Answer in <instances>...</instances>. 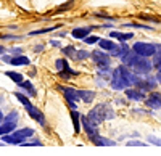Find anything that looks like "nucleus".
I'll return each instance as SVG.
<instances>
[{
    "label": "nucleus",
    "mask_w": 161,
    "mask_h": 156,
    "mask_svg": "<svg viewBox=\"0 0 161 156\" xmlns=\"http://www.w3.org/2000/svg\"><path fill=\"white\" fill-rule=\"evenodd\" d=\"M98 45H100V48H102V50L108 51V53H111V51L118 47V44H116V42H113L111 39H100Z\"/></svg>",
    "instance_id": "obj_17"
},
{
    "label": "nucleus",
    "mask_w": 161,
    "mask_h": 156,
    "mask_svg": "<svg viewBox=\"0 0 161 156\" xmlns=\"http://www.w3.org/2000/svg\"><path fill=\"white\" fill-rule=\"evenodd\" d=\"M19 87L24 90L26 94H28L29 97H36L37 95V90H36V87L32 85V82H29V81H23L21 84H19Z\"/></svg>",
    "instance_id": "obj_18"
},
{
    "label": "nucleus",
    "mask_w": 161,
    "mask_h": 156,
    "mask_svg": "<svg viewBox=\"0 0 161 156\" xmlns=\"http://www.w3.org/2000/svg\"><path fill=\"white\" fill-rule=\"evenodd\" d=\"M87 118H89V121H90L92 124L98 126V124H102V122L106 121V119L114 118V111L111 110L110 105H105V103H102V105H97L95 108H92V110L89 111Z\"/></svg>",
    "instance_id": "obj_2"
},
{
    "label": "nucleus",
    "mask_w": 161,
    "mask_h": 156,
    "mask_svg": "<svg viewBox=\"0 0 161 156\" xmlns=\"http://www.w3.org/2000/svg\"><path fill=\"white\" fill-rule=\"evenodd\" d=\"M89 56H90V53H89V51H86V50H77L76 60H86V58H89Z\"/></svg>",
    "instance_id": "obj_29"
},
{
    "label": "nucleus",
    "mask_w": 161,
    "mask_h": 156,
    "mask_svg": "<svg viewBox=\"0 0 161 156\" xmlns=\"http://www.w3.org/2000/svg\"><path fill=\"white\" fill-rule=\"evenodd\" d=\"M24 110L28 111V114L31 116V118L36 121V122H39L40 126H45V116H44V113L40 111L39 108H36L32 103H29V105H26L24 106Z\"/></svg>",
    "instance_id": "obj_8"
},
{
    "label": "nucleus",
    "mask_w": 161,
    "mask_h": 156,
    "mask_svg": "<svg viewBox=\"0 0 161 156\" xmlns=\"http://www.w3.org/2000/svg\"><path fill=\"white\" fill-rule=\"evenodd\" d=\"M8 63L11 66H28V64H31V60L24 55H11Z\"/></svg>",
    "instance_id": "obj_14"
},
{
    "label": "nucleus",
    "mask_w": 161,
    "mask_h": 156,
    "mask_svg": "<svg viewBox=\"0 0 161 156\" xmlns=\"http://www.w3.org/2000/svg\"><path fill=\"white\" fill-rule=\"evenodd\" d=\"M145 105L152 110H161V92H152L145 98Z\"/></svg>",
    "instance_id": "obj_11"
},
{
    "label": "nucleus",
    "mask_w": 161,
    "mask_h": 156,
    "mask_svg": "<svg viewBox=\"0 0 161 156\" xmlns=\"http://www.w3.org/2000/svg\"><path fill=\"white\" fill-rule=\"evenodd\" d=\"M60 26H52V28H45V29H37V31H32V32H29V35H40V34H47V32H50V31H55V29H58Z\"/></svg>",
    "instance_id": "obj_24"
},
{
    "label": "nucleus",
    "mask_w": 161,
    "mask_h": 156,
    "mask_svg": "<svg viewBox=\"0 0 161 156\" xmlns=\"http://www.w3.org/2000/svg\"><path fill=\"white\" fill-rule=\"evenodd\" d=\"M127 147H147V143L139 142V140H130V142H127Z\"/></svg>",
    "instance_id": "obj_30"
},
{
    "label": "nucleus",
    "mask_w": 161,
    "mask_h": 156,
    "mask_svg": "<svg viewBox=\"0 0 161 156\" xmlns=\"http://www.w3.org/2000/svg\"><path fill=\"white\" fill-rule=\"evenodd\" d=\"M110 37L111 39H118L119 42H127L130 40V39L134 37L132 32H121V31H111L110 32Z\"/></svg>",
    "instance_id": "obj_16"
},
{
    "label": "nucleus",
    "mask_w": 161,
    "mask_h": 156,
    "mask_svg": "<svg viewBox=\"0 0 161 156\" xmlns=\"http://www.w3.org/2000/svg\"><path fill=\"white\" fill-rule=\"evenodd\" d=\"M158 85V79L156 77H150V76H143V77H140V81L137 82V89H140V90H143V92L147 94V92H153L155 90V87Z\"/></svg>",
    "instance_id": "obj_7"
},
{
    "label": "nucleus",
    "mask_w": 161,
    "mask_h": 156,
    "mask_svg": "<svg viewBox=\"0 0 161 156\" xmlns=\"http://www.w3.org/2000/svg\"><path fill=\"white\" fill-rule=\"evenodd\" d=\"M90 58L93 60V63L97 64L98 68H110V63H111V56L108 51L105 50H93L90 53Z\"/></svg>",
    "instance_id": "obj_6"
},
{
    "label": "nucleus",
    "mask_w": 161,
    "mask_h": 156,
    "mask_svg": "<svg viewBox=\"0 0 161 156\" xmlns=\"http://www.w3.org/2000/svg\"><path fill=\"white\" fill-rule=\"evenodd\" d=\"M147 94L143 92V90H140V89H137V87H130V89H127L126 90V97L129 98V100H134V101H143L147 97H145Z\"/></svg>",
    "instance_id": "obj_12"
},
{
    "label": "nucleus",
    "mask_w": 161,
    "mask_h": 156,
    "mask_svg": "<svg viewBox=\"0 0 161 156\" xmlns=\"http://www.w3.org/2000/svg\"><path fill=\"white\" fill-rule=\"evenodd\" d=\"M61 51H63V53L66 55V56H68V58H74L76 60V55H77V50L73 47V45H68V47H63L61 48Z\"/></svg>",
    "instance_id": "obj_23"
},
{
    "label": "nucleus",
    "mask_w": 161,
    "mask_h": 156,
    "mask_svg": "<svg viewBox=\"0 0 161 156\" xmlns=\"http://www.w3.org/2000/svg\"><path fill=\"white\" fill-rule=\"evenodd\" d=\"M92 29H93L92 26H86V28H76V29L71 31V35H73L74 39H77V40H84V39H87V37L90 35Z\"/></svg>",
    "instance_id": "obj_13"
},
{
    "label": "nucleus",
    "mask_w": 161,
    "mask_h": 156,
    "mask_svg": "<svg viewBox=\"0 0 161 156\" xmlns=\"http://www.w3.org/2000/svg\"><path fill=\"white\" fill-rule=\"evenodd\" d=\"M132 50L136 51V53L139 56H145V58H148V56H155L158 51L161 50V45L158 44H150V42H136L132 45Z\"/></svg>",
    "instance_id": "obj_4"
},
{
    "label": "nucleus",
    "mask_w": 161,
    "mask_h": 156,
    "mask_svg": "<svg viewBox=\"0 0 161 156\" xmlns=\"http://www.w3.org/2000/svg\"><path fill=\"white\" fill-rule=\"evenodd\" d=\"M153 69V63L148 60V58H145V56H139L137 61L134 63V66L130 68V71H134L137 76L143 77V76H148Z\"/></svg>",
    "instance_id": "obj_5"
},
{
    "label": "nucleus",
    "mask_w": 161,
    "mask_h": 156,
    "mask_svg": "<svg viewBox=\"0 0 161 156\" xmlns=\"http://www.w3.org/2000/svg\"><path fill=\"white\" fill-rule=\"evenodd\" d=\"M90 142H92L95 147H114V145H116V142H113V140H110V138H105V137H102L100 134H98L97 137L90 138Z\"/></svg>",
    "instance_id": "obj_15"
},
{
    "label": "nucleus",
    "mask_w": 161,
    "mask_h": 156,
    "mask_svg": "<svg viewBox=\"0 0 161 156\" xmlns=\"http://www.w3.org/2000/svg\"><path fill=\"white\" fill-rule=\"evenodd\" d=\"M152 63H153V68H155V69L161 71V50L153 56V61H152Z\"/></svg>",
    "instance_id": "obj_25"
},
{
    "label": "nucleus",
    "mask_w": 161,
    "mask_h": 156,
    "mask_svg": "<svg viewBox=\"0 0 161 156\" xmlns=\"http://www.w3.org/2000/svg\"><path fill=\"white\" fill-rule=\"evenodd\" d=\"M10 51H11L13 55H23V53H21V48H11Z\"/></svg>",
    "instance_id": "obj_33"
},
{
    "label": "nucleus",
    "mask_w": 161,
    "mask_h": 156,
    "mask_svg": "<svg viewBox=\"0 0 161 156\" xmlns=\"http://www.w3.org/2000/svg\"><path fill=\"white\" fill-rule=\"evenodd\" d=\"M50 44H52V45H53V47H58V42H57V40H52V42H50Z\"/></svg>",
    "instance_id": "obj_37"
},
{
    "label": "nucleus",
    "mask_w": 161,
    "mask_h": 156,
    "mask_svg": "<svg viewBox=\"0 0 161 156\" xmlns=\"http://www.w3.org/2000/svg\"><path fill=\"white\" fill-rule=\"evenodd\" d=\"M34 135V129L31 127H23V129H16V131H13L11 134L8 135H3L2 137V142L5 143H10V145H23L26 143L31 137Z\"/></svg>",
    "instance_id": "obj_3"
},
{
    "label": "nucleus",
    "mask_w": 161,
    "mask_h": 156,
    "mask_svg": "<svg viewBox=\"0 0 161 156\" xmlns=\"http://www.w3.org/2000/svg\"><path fill=\"white\" fill-rule=\"evenodd\" d=\"M124 26H127V28H139V29H152L150 26H145V24H139V23H126Z\"/></svg>",
    "instance_id": "obj_28"
},
{
    "label": "nucleus",
    "mask_w": 161,
    "mask_h": 156,
    "mask_svg": "<svg viewBox=\"0 0 161 156\" xmlns=\"http://www.w3.org/2000/svg\"><path fill=\"white\" fill-rule=\"evenodd\" d=\"M139 81H140V76H137L124 64H121L116 69H113L110 85L114 90H127L130 87H136Z\"/></svg>",
    "instance_id": "obj_1"
},
{
    "label": "nucleus",
    "mask_w": 161,
    "mask_h": 156,
    "mask_svg": "<svg viewBox=\"0 0 161 156\" xmlns=\"http://www.w3.org/2000/svg\"><path fill=\"white\" fill-rule=\"evenodd\" d=\"M79 95H80V100L84 103H90L95 98V92H93V90H79Z\"/></svg>",
    "instance_id": "obj_20"
},
{
    "label": "nucleus",
    "mask_w": 161,
    "mask_h": 156,
    "mask_svg": "<svg viewBox=\"0 0 161 156\" xmlns=\"http://www.w3.org/2000/svg\"><path fill=\"white\" fill-rule=\"evenodd\" d=\"M58 74L63 77V79H69L71 76H77L79 73H77V71H73L71 68H68V69H64V71H61V73H58Z\"/></svg>",
    "instance_id": "obj_26"
},
{
    "label": "nucleus",
    "mask_w": 161,
    "mask_h": 156,
    "mask_svg": "<svg viewBox=\"0 0 161 156\" xmlns=\"http://www.w3.org/2000/svg\"><path fill=\"white\" fill-rule=\"evenodd\" d=\"M3 51H5V47H3V45H0V53H3Z\"/></svg>",
    "instance_id": "obj_38"
},
{
    "label": "nucleus",
    "mask_w": 161,
    "mask_h": 156,
    "mask_svg": "<svg viewBox=\"0 0 161 156\" xmlns=\"http://www.w3.org/2000/svg\"><path fill=\"white\" fill-rule=\"evenodd\" d=\"M84 42L87 45H93V44H98L100 42V37L98 35H89L87 39H84Z\"/></svg>",
    "instance_id": "obj_27"
},
{
    "label": "nucleus",
    "mask_w": 161,
    "mask_h": 156,
    "mask_svg": "<svg viewBox=\"0 0 161 156\" xmlns=\"http://www.w3.org/2000/svg\"><path fill=\"white\" fill-rule=\"evenodd\" d=\"M73 5H74V0H71V2H68V3H64V5H61V7H58L57 13H60V11H64L66 8H71Z\"/></svg>",
    "instance_id": "obj_32"
},
{
    "label": "nucleus",
    "mask_w": 161,
    "mask_h": 156,
    "mask_svg": "<svg viewBox=\"0 0 161 156\" xmlns=\"http://www.w3.org/2000/svg\"><path fill=\"white\" fill-rule=\"evenodd\" d=\"M58 90H61L66 101H79L80 100V95H79V90L77 89H73V87H64V85H58Z\"/></svg>",
    "instance_id": "obj_10"
},
{
    "label": "nucleus",
    "mask_w": 161,
    "mask_h": 156,
    "mask_svg": "<svg viewBox=\"0 0 161 156\" xmlns=\"http://www.w3.org/2000/svg\"><path fill=\"white\" fill-rule=\"evenodd\" d=\"M5 74H7V77H10V79L15 82V84H18V85L24 81V77H23L21 73H16V71H7Z\"/></svg>",
    "instance_id": "obj_21"
},
{
    "label": "nucleus",
    "mask_w": 161,
    "mask_h": 156,
    "mask_svg": "<svg viewBox=\"0 0 161 156\" xmlns=\"http://www.w3.org/2000/svg\"><path fill=\"white\" fill-rule=\"evenodd\" d=\"M71 119H73V126H74V134L80 132V113L73 110L71 111Z\"/></svg>",
    "instance_id": "obj_19"
},
{
    "label": "nucleus",
    "mask_w": 161,
    "mask_h": 156,
    "mask_svg": "<svg viewBox=\"0 0 161 156\" xmlns=\"http://www.w3.org/2000/svg\"><path fill=\"white\" fill-rule=\"evenodd\" d=\"M148 142H150V143H153V145H156V147H161V138H158L155 135H150L148 137Z\"/></svg>",
    "instance_id": "obj_31"
},
{
    "label": "nucleus",
    "mask_w": 161,
    "mask_h": 156,
    "mask_svg": "<svg viewBox=\"0 0 161 156\" xmlns=\"http://www.w3.org/2000/svg\"><path fill=\"white\" fill-rule=\"evenodd\" d=\"M68 68H69L68 60H64V58H58V60L55 61V69H57L58 73H61V71H64V69H68Z\"/></svg>",
    "instance_id": "obj_22"
},
{
    "label": "nucleus",
    "mask_w": 161,
    "mask_h": 156,
    "mask_svg": "<svg viewBox=\"0 0 161 156\" xmlns=\"http://www.w3.org/2000/svg\"><path fill=\"white\" fill-rule=\"evenodd\" d=\"M3 118H5V116H3V113H2V111H0V124H2V122H3Z\"/></svg>",
    "instance_id": "obj_36"
},
{
    "label": "nucleus",
    "mask_w": 161,
    "mask_h": 156,
    "mask_svg": "<svg viewBox=\"0 0 161 156\" xmlns=\"http://www.w3.org/2000/svg\"><path fill=\"white\" fill-rule=\"evenodd\" d=\"M80 124H82V129H84V132L87 134L89 138H93V137L98 135V129H97L98 126L92 124V122L89 121L87 116H80Z\"/></svg>",
    "instance_id": "obj_9"
},
{
    "label": "nucleus",
    "mask_w": 161,
    "mask_h": 156,
    "mask_svg": "<svg viewBox=\"0 0 161 156\" xmlns=\"http://www.w3.org/2000/svg\"><path fill=\"white\" fill-rule=\"evenodd\" d=\"M40 50H44V45H37L36 47V51H40Z\"/></svg>",
    "instance_id": "obj_35"
},
{
    "label": "nucleus",
    "mask_w": 161,
    "mask_h": 156,
    "mask_svg": "<svg viewBox=\"0 0 161 156\" xmlns=\"http://www.w3.org/2000/svg\"><path fill=\"white\" fill-rule=\"evenodd\" d=\"M156 79H158V84H161V71H158V74H156Z\"/></svg>",
    "instance_id": "obj_34"
}]
</instances>
